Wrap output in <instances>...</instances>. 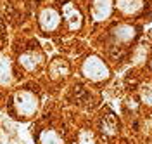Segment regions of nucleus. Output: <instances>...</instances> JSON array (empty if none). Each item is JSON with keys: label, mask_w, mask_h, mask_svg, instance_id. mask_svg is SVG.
<instances>
[{"label": "nucleus", "mask_w": 152, "mask_h": 144, "mask_svg": "<svg viewBox=\"0 0 152 144\" xmlns=\"http://www.w3.org/2000/svg\"><path fill=\"white\" fill-rule=\"evenodd\" d=\"M14 108L19 116H33L38 109V97L29 90H21L14 96Z\"/></svg>", "instance_id": "1"}, {"label": "nucleus", "mask_w": 152, "mask_h": 144, "mask_svg": "<svg viewBox=\"0 0 152 144\" xmlns=\"http://www.w3.org/2000/svg\"><path fill=\"white\" fill-rule=\"evenodd\" d=\"M83 75L86 78H90V80L99 82V80H104V78L109 77V68L100 58L90 56L83 63Z\"/></svg>", "instance_id": "2"}, {"label": "nucleus", "mask_w": 152, "mask_h": 144, "mask_svg": "<svg viewBox=\"0 0 152 144\" xmlns=\"http://www.w3.org/2000/svg\"><path fill=\"white\" fill-rule=\"evenodd\" d=\"M38 23H40V28L43 30V31H54L61 24V16H59V12L56 9L47 7V9H43L40 12Z\"/></svg>", "instance_id": "3"}, {"label": "nucleus", "mask_w": 152, "mask_h": 144, "mask_svg": "<svg viewBox=\"0 0 152 144\" xmlns=\"http://www.w3.org/2000/svg\"><path fill=\"white\" fill-rule=\"evenodd\" d=\"M113 12V0H94L92 2V19L104 21Z\"/></svg>", "instance_id": "4"}, {"label": "nucleus", "mask_w": 152, "mask_h": 144, "mask_svg": "<svg viewBox=\"0 0 152 144\" xmlns=\"http://www.w3.org/2000/svg\"><path fill=\"white\" fill-rule=\"evenodd\" d=\"M62 14H64V19L67 21V26L69 30H80L81 28V23H83V18H81V12L78 10L75 4H66L62 7Z\"/></svg>", "instance_id": "5"}, {"label": "nucleus", "mask_w": 152, "mask_h": 144, "mask_svg": "<svg viewBox=\"0 0 152 144\" xmlns=\"http://www.w3.org/2000/svg\"><path fill=\"white\" fill-rule=\"evenodd\" d=\"M145 4H147V0H118L116 7L126 16H135L140 10H143Z\"/></svg>", "instance_id": "6"}, {"label": "nucleus", "mask_w": 152, "mask_h": 144, "mask_svg": "<svg viewBox=\"0 0 152 144\" xmlns=\"http://www.w3.org/2000/svg\"><path fill=\"white\" fill-rule=\"evenodd\" d=\"M137 30H135V26H132V24H118V26H114L113 28V37L118 42H123V44H126V42H130V40L135 38V33Z\"/></svg>", "instance_id": "7"}, {"label": "nucleus", "mask_w": 152, "mask_h": 144, "mask_svg": "<svg viewBox=\"0 0 152 144\" xmlns=\"http://www.w3.org/2000/svg\"><path fill=\"white\" fill-rule=\"evenodd\" d=\"M19 63H21V66L24 68V69L33 71L35 68L40 66V63H42V56L37 54V52H33V50H28V52H24V54L19 56Z\"/></svg>", "instance_id": "8"}, {"label": "nucleus", "mask_w": 152, "mask_h": 144, "mask_svg": "<svg viewBox=\"0 0 152 144\" xmlns=\"http://www.w3.org/2000/svg\"><path fill=\"white\" fill-rule=\"evenodd\" d=\"M12 80V68H10V61L7 58H0V83L7 85Z\"/></svg>", "instance_id": "9"}, {"label": "nucleus", "mask_w": 152, "mask_h": 144, "mask_svg": "<svg viewBox=\"0 0 152 144\" xmlns=\"http://www.w3.org/2000/svg\"><path fill=\"white\" fill-rule=\"evenodd\" d=\"M140 97L145 104L152 106V83H145V85L140 89Z\"/></svg>", "instance_id": "10"}, {"label": "nucleus", "mask_w": 152, "mask_h": 144, "mask_svg": "<svg viewBox=\"0 0 152 144\" xmlns=\"http://www.w3.org/2000/svg\"><path fill=\"white\" fill-rule=\"evenodd\" d=\"M40 144H61L59 137L56 135V132H43L42 137H40Z\"/></svg>", "instance_id": "11"}, {"label": "nucleus", "mask_w": 152, "mask_h": 144, "mask_svg": "<svg viewBox=\"0 0 152 144\" xmlns=\"http://www.w3.org/2000/svg\"><path fill=\"white\" fill-rule=\"evenodd\" d=\"M80 144H95L92 134H88V132H81V135H80Z\"/></svg>", "instance_id": "12"}]
</instances>
